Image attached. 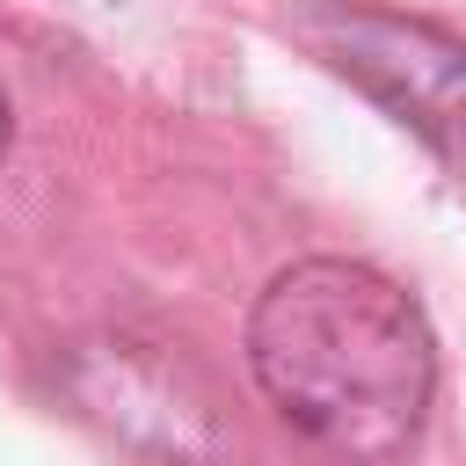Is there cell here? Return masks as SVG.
Listing matches in <instances>:
<instances>
[{
    "label": "cell",
    "mask_w": 466,
    "mask_h": 466,
    "mask_svg": "<svg viewBox=\"0 0 466 466\" xmlns=\"http://www.w3.org/2000/svg\"><path fill=\"white\" fill-rule=\"evenodd\" d=\"M248 371L320 466H393L422 437L437 342L393 277L313 255L262 284L248 313Z\"/></svg>",
    "instance_id": "cell-1"
},
{
    "label": "cell",
    "mask_w": 466,
    "mask_h": 466,
    "mask_svg": "<svg viewBox=\"0 0 466 466\" xmlns=\"http://www.w3.org/2000/svg\"><path fill=\"white\" fill-rule=\"evenodd\" d=\"M306 29L342 80H357L386 116H400L430 153L466 167V44L379 7H342Z\"/></svg>",
    "instance_id": "cell-2"
},
{
    "label": "cell",
    "mask_w": 466,
    "mask_h": 466,
    "mask_svg": "<svg viewBox=\"0 0 466 466\" xmlns=\"http://www.w3.org/2000/svg\"><path fill=\"white\" fill-rule=\"evenodd\" d=\"M7 138H15V109H7V95H0V160H7Z\"/></svg>",
    "instance_id": "cell-3"
}]
</instances>
